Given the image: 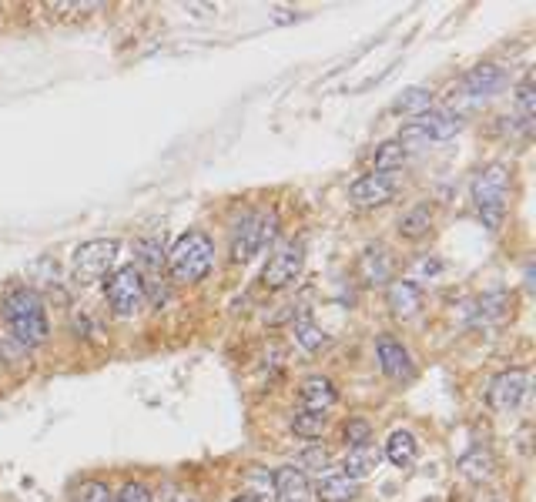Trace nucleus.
<instances>
[{
  "label": "nucleus",
  "mask_w": 536,
  "mask_h": 502,
  "mask_svg": "<svg viewBox=\"0 0 536 502\" xmlns=\"http://www.w3.org/2000/svg\"><path fill=\"white\" fill-rule=\"evenodd\" d=\"M4 318L11 325L14 339L24 345V349H34V345H44L47 335H51V325H47V308L41 302V295L34 288H14L11 295L4 298Z\"/></svg>",
  "instance_id": "1"
},
{
  "label": "nucleus",
  "mask_w": 536,
  "mask_h": 502,
  "mask_svg": "<svg viewBox=\"0 0 536 502\" xmlns=\"http://www.w3.org/2000/svg\"><path fill=\"white\" fill-rule=\"evenodd\" d=\"M215 265V245L205 231H188L175 241L168 255V272L175 282H185V285H195L201 282Z\"/></svg>",
  "instance_id": "2"
},
{
  "label": "nucleus",
  "mask_w": 536,
  "mask_h": 502,
  "mask_svg": "<svg viewBox=\"0 0 536 502\" xmlns=\"http://www.w3.org/2000/svg\"><path fill=\"white\" fill-rule=\"evenodd\" d=\"M506 188H510V168L506 164H490L473 185V205L480 211V221L490 231L503 225L506 215Z\"/></svg>",
  "instance_id": "3"
},
{
  "label": "nucleus",
  "mask_w": 536,
  "mask_h": 502,
  "mask_svg": "<svg viewBox=\"0 0 536 502\" xmlns=\"http://www.w3.org/2000/svg\"><path fill=\"white\" fill-rule=\"evenodd\" d=\"M275 231H279V215L275 211H252L248 218H242L232 235V262H252L258 251L275 238Z\"/></svg>",
  "instance_id": "4"
},
{
  "label": "nucleus",
  "mask_w": 536,
  "mask_h": 502,
  "mask_svg": "<svg viewBox=\"0 0 536 502\" xmlns=\"http://www.w3.org/2000/svg\"><path fill=\"white\" fill-rule=\"evenodd\" d=\"M114 258H118V241L114 238L84 241V245L74 251V278H78L81 285H98L114 268Z\"/></svg>",
  "instance_id": "5"
},
{
  "label": "nucleus",
  "mask_w": 536,
  "mask_h": 502,
  "mask_svg": "<svg viewBox=\"0 0 536 502\" xmlns=\"http://www.w3.org/2000/svg\"><path fill=\"white\" fill-rule=\"evenodd\" d=\"M104 295H108V305L114 315L128 318L145 302V278L134 265L118 268L114 275H108V285H104Z\"/></svg>",
  "instance_id": "6"
},
{
  "label": "nucleus",
  "mask_w": 536,
  "mask_h": 502,
  "mask_svg": "<svg viewBox=\"0 0 536 502\" xmlns=\"http://www.w3.org/2000/svg\"><path fill=\"white\" fill-rule=\"evenodd\" d=\"M302 262H305V248L302 245H282L275 251L272 258H268L265 272H262V282L265 288H272V292H279V288H289L295 278L302 272Z\"/></svg>",
  "instance_id": "7"
},
{
  "label": "nucleus",
  "mask_w": 536,
  "mask_h": 502,
  "mask_svg": "<svg viewBox=\"0 0 536 502\" xmlns=\"http://www.w3.org/2000/svg\"><path fill=\"white\" fill-rule=\"evenodd\" d=\"M526 389H530V372L526 369L500 372L490 382V389H486V402H490L496 412H510L526 399Z\"/></svg>",
  "instance_id": "8"
},
{
  "label": "nucleus",
  "mask_w": 536,
  "mask_h": 502,
  "mask_svg": "<svg viewBox=\"0 0 536 502\" xmlns=\"http://www.w3.org/2000/svg\"><path fill=\"white\" fill-rule=\"evenodd\" d=\"M392 195H396V178L382 175V171H372V175L359 178L356 185L349 188V198L356 208H382Z\"/></svg>",
  "instance_id": "9"
},
{
  "label": "nucleus",
  "mask_w": 536,
  "mask_h": 502,
  "mask_svg": "<svg viewBox=\"0 0 536 502\" xmlns=\"http://www.w3.org/2000/svg\"><path fill=\"white\" fill-rule=\"evenodd\" d=\"M453 134H459V118L453 111H426L406 128V138L419 141H449Z\"/></svg>",
  "instance_id": "10"
},
{
  "label": "nucleus",
  "mask_w": 536,
  "mask_h": 502,
  "mask_svg": "<svg viewBox=\"0 0 536 502\" xmlns=\"http://www.w3.org/2000/svg\"><path fill=\"white\" fill-rule=\"evenodd\" d=\"M376 355H379V365L382 372L389 375V379H409L413 375V359H409V352L402 349V342H396L392 335H379L376 339Z\"/></svg>",
  "instance_id": "11"
},
{
  "label": "nucleus",
  "mask_w": 536,
  "mask_h": 502,
  "mask_svg": "<svg viewBox=\"0 0 536 502\" xmlns=\"http://www.w3.org/2000/svg\"><path fill=\"white\" fill-rule=\"evenodd\" d=\"M506 84H510V77H506L503 67H496V64H480L463 77V88L473 94V98H493V94H500Z\"/></svg>",
  "instance_id": "12"
},
{
  "label": "nucleus",
  "mask_w": 536,
  "mask_h": 502,
  "mask_svg": "<svg viewBox=\"0 0 536 502\" xmlns=\"http://www.w3.org/2000/svg\"><path fill=\"white\" fill-rule=\"evenodd\" d=\"M272 486H275L279 502H309V496H312L309 476H305L302 466H282L272 476Z\"/></svg>",
  "instance_id": "13"
},
{
  "label": "nucleus",
  "mask_w": 536,
  "mask_h": 502,
  "mask_svg": "<svg viewBox=\"0 0 536 502\" xmlns=\"http://www.w3.org/2000/svg\"><path fill=\"white\" fill-rule=\"evenodd\" d=\"M299 402H302V412H319V415H325L335 402H339V392H335V385L325 379V375H312V379L302 382Z\"/></svg>",
  "instance_id": "14"
},
{
  "label": "nucleus",
  "mask_w": 536,
  "mask_h": 502,
  "mask_svg": "<svg viewBox=\"0 0 536 502\" xmlns=\"http://www.w3.org/2000/svg\"><path fill=\"white\" fill-rule=\"evenodd\" d=\"M389 312L396 318H413L416 312H423V292H419L416 282H392L386 292Z\"/></svg>",
  "instance_id": "15"
},
{
  "label": "nucleus",
  "mask_w": 536,
  "mask_h": 502,
  "mask_svg": "<svg viewBox=\"0 0 536 502\" xmlns=\"http://www.w3.org/2000/svg\"><path fill=\"white\" fill-rule=\"evenodd\" d=\"M359 275L366 285H386L392 278V258L382 245H369L359 258Z\"/></svg>",
  "instance_id": "16"
},
{
  "label": "nucleus",
  "mask_w": 536,
  "mask_h": 502,
  "mask_svg": "<svg viewBox=\"0 0 536 502\" xmlns=\"http://www.w3.org/2000/svg\"><path fill=\"white\" fill-rule=\"evenodd\" d=\"M315 496H319V502H356L359 499V482L349 479L346 472H329V476L319 479Z\"/></svg>",
  "instance_id": "17"
},
{
  "label": "nucleus",
  "mask_w": 536,
  "mask_h": 502,
  "mask_svg": "<svg viewBox=\"0 0 536 502\" xmlns=\"http://www.w3.org/2000/svg\"><path fill=\"white\" fill-rule=\"evenodd\" d=\"M419 456V442L409 429H396L386 442V459L392 462L396 469H409Z\"/></svg>",
  "instance_id": "18"
},
{
  "label": "nucleus",
  "mask_w": 536,
  "mask_h": 502,
  "mask_svg": "<svg viewBox=\"0 0 536 502\" xmlns=\"http://www.w3.org/2000/svg\"><path fill=\"white\" fill-rule=\"evenodd\" d=\"M379 459H382V452L372 446H359V449H349V456H346V476L349 479H366V476H372L376 472V466H379Z\"/></svg>",
  "instance_id": "19"
},
{
  "label": "nucleus",
  "mask_w": 536,
  "mask_h": 502,
  "mask_svg": "<svg viewBox=\"0 0 536 502\" xmlns=\"http://www.w3.org/2000/svg\"><path fill=\"white\" fill-rule=\"evenodd\" d=\"M459 472L469 479H476V482H483V479H490L493 472H496V459H493V452L490 449H483V446H476V449H469L463 459H459Z\"/></svg>",
  "instance_id": "20"
},
{
  "label": "nucleus",
  "mask_w": 536,
  "mask_h": 502,
  "mask_svg": "<svg viewBox=\"0 0 536 502\" xmlns=\"http://www.w3.org/2000/svg\"><path fill=\"white\" fill-rule=\"evenodd\" d=\"M513 308V295L510 292H486L480 302H476V318L480 322H503Z\"/></svg>",
  "instance_id": "21"
},
{
  "label": "nucleus",
  "mask_w": 536,
  "mask_h": 502,
  "mask_svg": "<svg viewBox=\"0 0 536 502\" xmlns=\"http://www.w3.org/2000/svg\"><path fill=\"white\" fill-rule=\"evenodd\" d=\"M429 228H433V208H429V205H416L409 215H402V221H399V235L409 238V241L423 238Z\"/></svg>",
  "instance_id": "22"
},
{
  "label": "nucleus",
  "mask_w": 536,
  "mask_h": 502,
  "mask_svg": "<svg viewBox=\"0 0 536 502\" xmlns=\"http://www.w3.org/2000/svg\"><path fill=\"white\" fill-rule=\"evenodd\" d=\"M429 104H433V91L409 88V91H402L396 101H392V111H396V114H426Z\"/></svg>",
  "instance_id": "23"
},
{
  "label": "nucleus",
  "mask_w": 536,
  "mask_h": 502,
  "mask_svg": "<svg viewBox=\"0 0 536 502\" xmlns=\"http://www.w3.org/2000/svg\"><path fill=\"white\" fill-rule=\"evenodd\" d=\"M325 429H329V419L319 415V412H302L299 409L292 415V432H295V436H302V439H319Z\"/></svg>",
  "instance_id": "24"
},
{
  "label": "nucleus",
  "mask_w": 536,
  "mask_h": 502,
  "mask_svg": "<svg viewBox=\"0 0 536 502\" xmlns=\"http://www.w3.org/2000/svg\"><path fill=\"white\" fill-rule=\"evenodd\" d=\"M295 339H299V345L305 352H319V349H325V342H329V335L322 332L319 325L312 322V318H299V322H295Z\"/></svg>",
  "instance_id": "25"
},
{
  "label": "nucleus",
  "mask_w": 536,
  "mask_h": 502,
  "mask_svg": "<svg viewBox=\"0 0 536 502\" xmlns=\"http://www.w3.org/2000/svg\"><path fill=\"white\" fill-rule=\"evenodd\" d=\"M402 161H406V144L402 141H386L376 151V171H382V175H392Z\"/></svg>",
  "instance_id": "26"
},
{
  "label": "nucleus",
  "mask_w": 536,
  "mask_h": 502,
  "mask_svg": "<svg viewBox=\"0 0 536 502\" xmlns=\"http://www.w3.org/2000/svg\"><path fill=\"white\" fill-rule=\"evenodd\" d=\"M342 436H346V446H349V449L369 446V442H372V426H369V419H362V415H356V419H349V422H346V429H342Z\"/></svg>",
  "instance_id": "27"
},
{
  "label": "nucleus",
  "mask_w": 536,
  "mask_h": 502,
  "mask_svg": "<svg viewBox=\"0 0 536 502\" xmlns=\"http://www.w3.org/2000/svg\"><path fill=\"white\" fill-rule=\"evenodd\" d=\"M74 502H114V492L98 479H88L74 489Z\"/></svg>",
  "instance_id": "28"
},
{
  "label": "nucleus",
  "mask_w": 536,
  "mask_h": 502,
  "mask_svg": "<svg viewBox=\"0 0 536 502\" xmlns=\"http://www.w3.org/2000/svg\"><path fill=\"white\" fill-rule=\"evenodd\" d=\"M533 81L526 77V81L520 84V91H516V108H520V118L526 128H533Z\"/></svg>",
  "instance_id": "29"
},
{
  "label": "nucleus",
  "mask_w": 536,
  "mask_h": 502,
  "mask_svg": "<svg viewBox=\"0 0 536 502\" xmlns=\"http://www.w3.org/2000/svg\"><path fill=\"white\" fill-rule=\"evenodd\" d=\"M138 255L145 265H161V258H165V251H161V238H145L138 241Z\"/></svg>",
  "instance_id": "30"
},
{
  "label": "nucleus",
  "mask_w": 536,
  "mask_h": 502,
  "mask_svg": "<svg viewBox=\"0 0 536 502\" xmlns=\"http://www.w3.org/2000/svg\"><path fill=\"white\" fill-rule=\"evenodd\" d=\"M118 502H155V499H151L148 486H141V482H128V486L118 492Z\"/></svg>",
  "instance_id": "31"
},
{
  "label": "nucleus",
  "mask_w": 536,
  "mask_h": 502,
  "mask_svg": "<svg viewBox=\"0 0 536 502\" xmlns=\"http://www.w3.org/2000/svg\"><path fill=\"white\" fill-rule=\"evenodd\" d=\"M305 462H312V466H325V452H309V456H305Z\"/></svg>",
  "instance_id": "32"
},
{
  "label": "nucleus",
  "mask_w": 536,
  "mask_h": 502,
  "mask_svg": "<svg viewBox=\"0 0 536 502\" xmlns=\"http://www.w3.org/2000/svg\"><path fill=\"white\" fill-rule=\"evenodd\" d=\"M473 502H503L500 496H493V492H480V496H476Z\"/></svg>",
  "instance_id": "33"
},
{
  "label": "nucleus",
  "mask_w": 536,
  "mask_h": 502,
  "mask_svg": "<svg viewBox=\"0 0 536 502\" xmlns=\"http://www.w3.org/2000/svg\"><path fill=\"white\" fill-rule=\"evenodd\" d=\"M171 502H195V499H191V496H181V492H178V496L171 499Z\"/></svg>",
  "instance_id": "34"
},
{
  "label": "nucleus",
  "mask_w": 536,
  "mask_h": 502,
  "mask_svg": "<svg viewBox=\"0 0 536 502\" xmlns=\"http://www.w3.org/2000/svg\"><path fill=\"white\" fill-rule=\"evenodd\" d=\"M235 502H258V499H252V496H238Z\"/></svg>",
  "instance_id": "35"
}]
</instances>
